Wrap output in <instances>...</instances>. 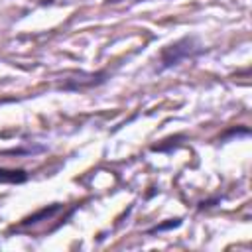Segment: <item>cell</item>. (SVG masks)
Here are the masks:
<instances>
[{"mask_svg": "<svg viewBox=\"0 0 252 252\" xmlns=\"http://www.w3.org/2000/svg\"><path fill=\"white\" fill-rule=\"evenodd\" d=\"M203 51H205L203 45L193 35H185V37L165 45L159 51V67L161 69H171V67L183 63L185 59H193V57L201 55Z\"/></svg>", "mask_w": 252, "mask_h": 252, "instance_id": "1", "label": "cell"}, {"mask_svg": "<svg viewBox=\"0 0 252 252\" xmlns=\"http://www.w3.org/2000/svg\"><path fill=\"white\" fill-rule=\"evenodd\" d=\"M28 181V173L26 169H10V167H0V183L6 185H18V183H24Z\"/></svg>", "mask_w": 252, "mask_h": 252, "instance_id": "2", "label": "cell"}, {"mask_svg": "<svg viewBox=\"0 0 252 252\" xmlns=\"http://www.w3.org/2000/svg\"><path fill=\"white\" fill-rule=\"evenodd\" d=\"M61 209H63V207H61L59 203L49 205V207H43V209H39L37 213H33V215H30L28 219H24L22 224H35V222H39V220H47V219H51L55 213H59Z\"/></svg>", "mask_w": 252, "mask_h": 252, "instance_id": "3", "label": "cell"}, {"mask_svg": "<svg viewBox=\"0 0 252 252\" xmlns=\"http://www.w3.org/2000/svg\"><path fill=\"white\" fill-rule=\"evenodd\" d=\"M181 224V219H173V220H169V222H163V224H156L154 228H150L148 230V234H154V232H161V230H167V228H175V226H179Z\"/></svg>", "mask_w": 252, "mask_h": 252, "instance_id": "4", "label": "cell"}, {"mask_svg": "<svg viewBox=\"0 0 252 252\" xmlns=\"http://www.w3.org/2000/svg\"><path fill=\"white\" fill-rule=\"evenodd\" d=\"M106 2H110V4H116V2H122V0H106Z\"/></svg>", "mask_w": 252, "mask_h": 252, "instance_id": "5", "label": "cell"}]
</instances>
